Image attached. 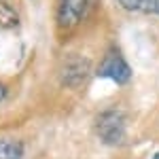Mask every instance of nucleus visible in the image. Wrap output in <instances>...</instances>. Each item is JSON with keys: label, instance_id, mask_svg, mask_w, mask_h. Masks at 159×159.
I'll list each match as a JSON object with an SVG mask.
<instances>
[{"label": "nucleus", "instance_id": "f257e3e1", "mask_svg": "<svg viewBox=\"0 0 159 159\" xmlns=\"http://www.w3.org/2000/svg\"><path fill=\"white\" fill-rule=\"evenodd\" d=\"M100 79H110V81H115L117 85H125V83H129V79H132V68H129V64L125 61L123 57V53L117 47H110L106 51V55H104V60L100 61V68L98 72H96Z\"/></svg>", "mask_w": 159, "mask_h": 159}, {"label": "nucleus", "instance_id": "f03ea898", "mask_svg": "<svg viewBox=\"0 0 159 159\" xmlns=\"http://www.w3.org/2000/svg\"><path fill=\"white\" fill-rule=\"evenodd\" d=\"M96 134L108 147L119 144L123 140V134H125V119H123V115L119 110H104L96 119Z\"/></svg>", "mask_w": 159, "mask_h": 159}, {"label": "nucleus", "instance_id": "7ed1b4c3", "mask_svg": "<svg viewBox=\"0 0 159 159\" xmlns=\"http://www.w3.org/2000/svg\"><path fill=\"white\" fill-rule=\"evenodd\" d=\"M93 0H57V24L64 30H72L85 19Z\"/></svg>", "mask_w": 159, "mask_h": 159}, {"label": "nucleus", "instance_id": "20e7f679", "mask_svg": "<svg viewBox=\"0 0 159 159\" xmlns=\"http://www.w3.org/2000/svg\"><path fill=\"white\" fill-rule=\"evenodd\" d=\"M117 4L127 13H142V15L159 17V0H117Z\"/></svg>", "mask_w": 159, "mask_h": 159}, {"label": "nucleus", "instance_id": "39448f33", "mask_svg": "<svg viewBox=\"0 0 159 159\" xmlns=\"http://www.w3.org/2000/svg\"><path fill=\"white\" fill-rule=\"evenodd\" d=\"M85 74H87V66L85 61H68L66 64V68H64V83H68V85H81L83 81H85Z\"/></svg>", "mask_w": 159, "mask_h": 159}, {"label": "nucleus", "instance_id": "423d86ee", "mask_svg": "<svg viewBox=\"0 0 159 159\" xmlns=\"http://www.w3.org/2000/svg\"><path fill=\"white\" fill-rule=\"evenodd\" d=\"M19 25V13L15 11L11 0H0V30H13Z\"/></svg>", "mask_w": 159, "mask_h": 159}, {"label": "nucleus", "instance_id": "0eeeda50", "mask_svg": "<svg viewBox=\"0 0 159 159\" xmlns=\"http://www.w3.org/2000/svg\"><path fill=\"white\" fill-rule=\"evenodd\" d=\"M24 147L13 140H0V159H21Z\"/></svg>", "mask_w": 159, "mask_h": 159}, {"label": "nucleus", "instance_id": "6e6552de", "mask_svg": "<svg viewBox=\"0 0 159 159\" xmlns=\"http://www.w3.org/2000/svg\"><path fill=\"white\" fill-rule=\"evenodd\" d=\"M4 100H7V87L0 85V102H4Z\"/></svg>", "mask_w": 159, "mask_h": 159}, {"label": "nucleus", "instance_id": "1a4fd4ad", "mask_svg": "<svg viewBox=\"0 0 159 159\" xmlns=\"http://www.w3.org/2000/svg\"><path fill=\"white\" fill-rule=\"evenodd\" d=\"M153 159H159V153H155V155H153Z\"/></svg>", "mask_w": 159, "mask_h": 159}]
</instances>
